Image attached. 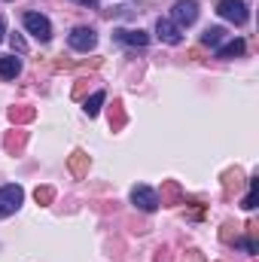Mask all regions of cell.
Here are the masks:
<instances>
[{"instance_id": "obj_13", "label": "cell", "mask_w": 259, "mask_h": 262, "mask_svg": "<svg viewBox=\"0 0 259 262\" xmlns=\"http://www.w3.org/2000/svg\"><path fill=\"white\" fill-rule=\"evenodd\" d=\"M253 186H256V183L250 180V192H247V195H244V201H241V207H244V210H253Z\"/></svg>"}, {"instance_id": "obj_11", "label": "cell", "mask_w": 259, "mask_h": 262, "mask_svg": "<svg viewBox=\"0 0 259 262\" xmlns=\"http://www.w3.org/2000/svg\"><path fill=\"white\" fill-rule=\"evenodd\" d=\"M223 40H226V28H207V31L201 34V43L210 46V49H217Z\"/></svg>"}, {"instance_id": "obj_15", "label": "cell", "mask_w": 259, "mask_h": 262, "mask_svg": "<svg viewBox=\"0 0 259 262\" xmlns=\"http://www.w3.org/2000/svg\"><path fill=\"white\" fill-rule=\"evenodd\" d=\"M37 201H52V189H37Z\"/></svg>"}, {"instance_id": "obj_9", "label": "cell", "mask_w": 259, "mask_h": 262, "mask_svg": "<svg viewBox=\"0 0 259 262\" xmlns=\"http://www.w3.org/2000/svg\"><path fill=\"white\" fill-rule=\"evenodd\" d=\"M244 49H247V43H244L241 37H235V40H229L226 46H217V58L229 61V58H238V55H244Z\"/></svg>"}, {"instance_id": "obj_10", "label": "cell", "mask_w": 259, "mask_h": 262, "mask_svg": "<svg viewBox=\"0 0 259 262\" xmlns=\"http://www.w3.org/2000/svg\"><path fill=\"white\" fill-rule=\"evenodd\" d=\"M21 73V61L15 55H0V79H15Z\"/></svg>"}, {"instance_id": "obj_16", "label": "cell", "mask_w": 259, "mask_h": 262, "mask_svg": "<svg viewBox=\"0 0 259 262\" xmlns=\"http://www.w3.org/2000/svg\"><path fill=\"white\" fill-rule=\"evenodd\" d=\"M73 3H79V6H98V0H73Z\"/></svg>"}, {"instance_id": "obj_6", "label": "cell", "mask_w": 259, "mask_h": 262, "mask_svg": "<svg viewBox=\"0 0 259 262\" xmlns=\"http://www.w3.org/2000/svg\"><path fill=\"white\" fill-rule=\"evenodd\" d=\"M131 204L137 207V210H143V213H153V210H159V195H156V189H149V186H134L131 189Z\"/></svg>"}, {"instance_id": "obj_3", "label": "cell", "mask_w": 259, "mask_h": 262, "mask_svg": "<svg viewBox=\"0 0 259 262\" xmlns=\"http://www.w3.org/2000/svg\"><path fill=\"white\" fill-rule=\"evenodd\" d=\"M67 43H70L73 52H92V49L98 46V34H95V28L79 25V28H73V31L67 34Z\"/></svg>"}, {"instance_id": "obj_8", "label": "cell", "mask_w": 259, "mask_h": 262, "mask_svg": "<svg viewBox=\"0 0 259 262\" xmlns=\"http://www.w3.org/2000/svg\"><path fill=\"white\" fill-rule=\"evenodd\" d=\"M113 40L116 43H125V46H137V49H143L146 43H149V34L146 31H113Z\"/></svg>"}, {"instance_id": "obj_17", "label": "cell", "mask_w": 259, "mask_h": 262, "mask_svg": "<svg viewBox=\"0 0 259 262\" xmlns=\"http://www.w3.org/2000/svg\"><path fill=\"white\" fill-rule=\"evenodd\" d=\"M3 34H6V25H3V18H0V40H3Z\"/></svg>"}, {"instance_id": "obj_14", "label": "cell", "mask_w": 259, "mask_h": 262, "mask_svg": "<svg viewBox=\"0 0 259 262\" xmlns=\"http://www.w3.org/2000/svg\"><path fill=\"white\" fill-rule=\"evenodd\" d=\"M9 43H12V49H15V52H25V49H28V46H25V40H21L18 34H12V37H9Z\"/></svg>"}, {"instance_id": "obj_12", "label": "cell", "mask_w": 259, "mask_h": 262, "mask_svg": "<svg viewBox=\"0 0 259 262\" xmlns=\"http://www.w3.org/2000/svg\"><path fill=\"white\" fill-rule=\"evenodd\" d=\"M104 98H107L104 92H95V95L85 101V107H82V110H85L89 116H98V113H101V104H104Z\"/></svg>"}, {"instance_id": "obj_4", "label": "cell", "mask_w": 259, "mask_h": 262, "mask_svg": "<svg viewBox=\"0 0 259 262\" xmlns=\"http://www.w3.org/2000/svg\"><path fill=\"white\" fill-rule=\"evenodd\" d=\"M21 201H25V189L21 186H15V183L0 186V220L9 216V213H15L21 207Z\"/></svg>"}, {"instance_id": "obj_1", "label": "cell", "mask_w": 259, "mask_h": 262, "mask_svg": "<svg viewBox=\"0 0 259 262\" xmlns=\"http://www.w3.org/2000/svg\"><path fill=\"white\" fill-rule=\"evenodd\" d=\"M25 31L34 37V40H40V43H49L52 40V21L43 15V12H25Z\"/></svg>"}, {"instance_id": "obj_2", "label": "cell", "mask_w": 259, "mask_h": 262, "mask_svg": "<svg viewBox=\"0 0 259 262\" xmlns=\"http://www.w3.org/2000/svg\"><path fill=\"white\" fill-rule=\"evenodd\" d=\"M247 9H250L247 0H220L217 3V15L226 18V21H232V25H247V18H250Z\"/></svg>"}, {"instance_id": "obj_5", "label": "cell", "mask_w": 259, "mask_h": 262, "mask_svg": "<svg viewBox=\"0 0 259 262\" xmlns=\"http://www.w3.org/2000/svg\"><path fill=\"white\" fill-rule=\"evenodd\" d=\"M195 18H198V3H195V0H177V3H174L171 21H174L180 31L189 28V25H195Z\"/></svg>"}, {"instance_id": "obj_7", "label": "cell", "mask_w": 259, "mask_h": 262, "mask_svg": "<svg viewBox=\"0 0 259 262\" xmlns=\"http://www.w3.org/2000/svg\"><path fill=\"white\" fill-rule=\"evenodd\" d=\"M156 37H159L162 43H168V46H180V43H183V34H180V28H177L171 18H159V21H156Z\"/></svg>"}]
</instances>
